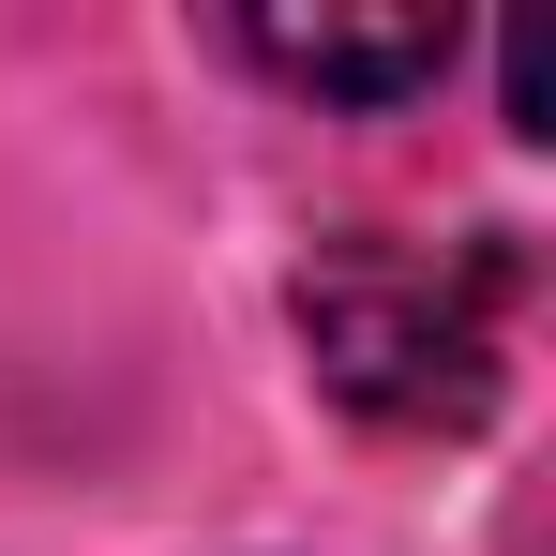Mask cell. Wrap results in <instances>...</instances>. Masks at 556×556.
<instances>
[{
    "instance_id": "1",
    "label": "cell",
    "mask_w": 556,
    "mask_h": 556,
    "mask_svg": "<svg viewBox=\"0 0 556 556\" xmlns=\"http://www.w3.org/2000/svg\"><path fill=\"white\" fill-rule=\"evenodd\" d=\"M496 331H511V256L481 241H316L301 256V346L316 376L391 421V437H452L496 406Z\"/></svg>"
},
{
    "instance_id": "2",
    "label": "cell",
    "mask_w": 556,
    "mask_h": 556,
    "mask_svg": "<svg viewBox=\"0 0 556 556\" xmlns=\"http://www.w3.org/2000/svg\"><path fill=\"white\" fill-rule=\"evenodd\" d=\"M241 61L316 105H406L452 76V15H241Z\"/></svg>"
}]
</instances>
